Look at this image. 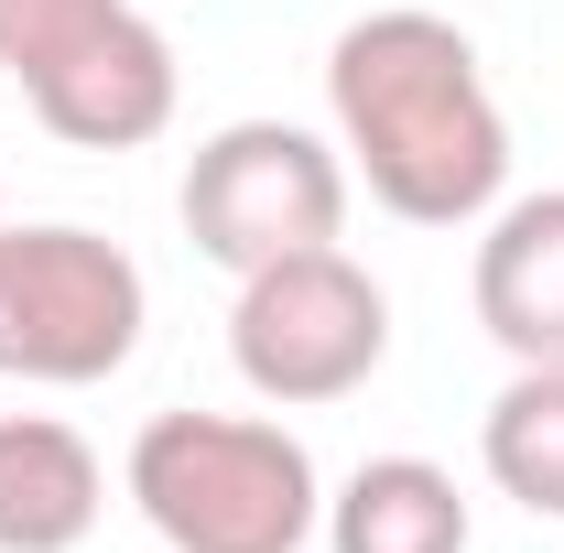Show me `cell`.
Wrapping results in <instances>:
<instances>
[{"mask_svg": "<svg viewBox=\"0 0 564 553\" xmlns=\"http://www.w3.org/2000/svg\"><path fill=\"white\" fill-rule=\"evenodd\" d=\"M326 120L348 174L413 228H478L510 196V120L445 11H358L326 44Z\"/></svg>", "mask_w": 564, "mask_h": 553, "instance_id": "cell-1", "label": "cell"}, {"mask_svg": "<svg viewBox=\"0 0 564 553\" xmlns=\"http://www.w3.org/2000/svg\"><path fill=\"white\" fill-rule=\"evenodd\" d=\"M120 478L163 553H304L326 532V478L304 434L261 413H152Z\"/></svg>", "mask_w": 564, "mask_h": 553, "instance_id": "cell-2", "label": "cell"}, {"mask_svg": "<svg viewBox=\"0 0 564 553\" xmlns=\"http://www.w3.org/2000/svg\"><path fill=\"white\" fill-rule=\"evenodd\" d=\"M141 315H152V293L120 239L66 228V217H33V228L0 217V380L87 391V380L131 369Z\"/></svg>", "mask_w": 564, "mask_h": 553, "instance_id": "cell-3", "label": "cell"}, {"mask_svg": "<svg viewBox=\"0 0 564 553\" xmlns=\"http://www.w3.org/2000/svg\"><path fill=\"white\" fill-rule=\"evenodd\" d=\"M228 358L239 380L282 402V413H315V402H348L358 380L391 358V293L358 272L348 250H282L261 272H239L228 304Z\"/></svg>", "mask_w": 564, "mask_h": 553, "instance_id": "cell-4", "label": "cell"}, {"mask_svg": "<svg viewBox=\"0 0 564 553\" xmlns=\"http://www.w3.org/2000/svg\"><path fill=\"white\" fill-rule=\"evenodd\" d=\"M348 152L304 120H228L185 163V239L217 272H261L282 250H326L348 228Z\"/></svg>", "mask_w": 564, "mask_h": 553, "instance_id": "cell-5", "label": "cell"}, {"mask_svg": "<svg viewBox=\"0 0 564 553\" xmlns=\"http://www.w3.org/2000/svg\"><path fill=\"white\" fill-rule=\"evenodd\" d=\"M22 98H33V120L55 141H76V152H141L152 131H174L185 66H174V33L131 0V11H109L76 55H55Z\"/></svg>", "mask_w": 564, "mask_h": 553, "instance_id": "cell-6", "label": "cell"}, {"mask_svg": "<svg viewBox=\"0 0 564 553\" xmlns=\"http://www.w3.org/2000/svg\"><path fill=\"white\" fill-rule=\"evenodd\" d=\"M467 293H478V326L510 347V369L564 358V185L489 207V239H478Z\"/></svg>", "mask_w": 564, "mask_h": 553, "instance_id": "cell-7", "label": "cell"}, {"mask_svg": "<svg viewBox=\"0 0 564 553\" xmlns=\"http://www.w3.org/2000/svg\"><path fill=\"white\" fill-rule=\"evenodd\" d=\"M109 510L98 445L55 413H0V553H76Z\"/></svg>", "mask_w": 564, "mask_h": 553, "instance_id": "cell-8", "label": "cell"}, {"mask_svg": "<svg viewBox=\"0 0 564 553\" xmlns=\"http://www.w3.org/2000/svg\"><path fill=\"white\" fill-rule=\"evenodd\" d=\"M467 543H478L467 488L434 456H369L326 499V553H467Z\"/></svg>", "mask_w": 564, "mask_h": 553, "instance_id": "cell-9", "label": "cell"}, {"mask_svg": "<svg viewBox=\"0 0 564 553\" xmlns=\"http://www.w3.org/2000/svg\"><path fill=\"white\" fill-rule=\"evenodd\" d=\"M478 467L499 499H521L532 521H564V358L510 369V391L478 423Z\"/></svg>", "mask_w": 564, "mask_h": 553, "instance_id": "cell-10", "label": "cell"}, {"mask_svg": "<svg viewBox=\"0 0 564 553\" xmlns=\"http://www.w3.org/2000/svg\"><path fill=\"white\" fill-rule=\"evenodd\" d=\"M109 11H131V0H0V76L33 87V76L55 66V55H76Z\"/></svg>", "mask_w": 564, "mask_h": 553, "instance_id": "cell-11", "label": "cell"}]
</instances>
